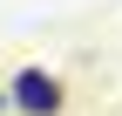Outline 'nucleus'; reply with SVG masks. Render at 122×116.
<instances>
[{
  "label": "nucleus",
  "mask_w": 122,
  "mask_h": 116,
  "mask_svg": "<svg viewBox=\"0 0 122 116\" xmlns=\"http://www.w3.org/2000/svg\"><path fill=\"white\" fill-rule=\"evenodd\" d=\"M7 103H20L27 116H54V109H61V82L41 75V68H20V75H14V89H7Z\"/></svg>",
  "instance_id": "f257e3e1"
}]
</instances>
